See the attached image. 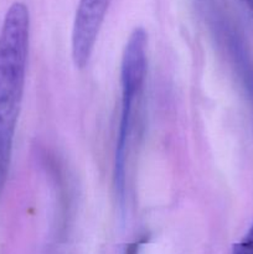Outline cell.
Masks as SVG:
<instances>
[{
  "instance_id": "1",
  "label": "cell",
  "mask_w": 253,
  "mask_h": 254,
  "mask_svg": "<svg viewBox=\"0 0 253 254\" xmlns=\"http://www.w3.org/2000/svg\"><path fill=\"white\" fill-rule=\"evenodd\" d=\"M30 44V12L24 2L7 9L0 29V195L11 164L21 109Z\"/></svg>"
},
{
  "instance_id": "2",
  "label": "cell",
  "mask_w": 253,
  "mask_h": 254,
  "mask_svg": "<svg viewBox=\"0 0 253 254\" xmlns=\"http://www.w3.org/2000/svg\"><path fill=\"white\" fill-rule=\"evenodd\" d=\"M146 44L145 30L136 27L129 36L122 57V113L114 154V185L121 201L126 198V164L145 82Z\"/></svg>"
},
{
  "instance_id": "3",
  "label": "cell",
  "mask_w": 253,
  "mask_h": 254,
  "mask_svg": "<svg viewBox=\"0 0 253 254\" xmlns=\"http://www.w3.org/2000/svg\"><path fill=\"white\" fill-rule=\"evenodd\" d=\"M112 0H79L73 20L71 49L77 68L88 64Z\"/></svg>"
},
{
  "instance_id": "4",
  "label": "cell",
  "mask_w": 253,
  "mask_h": 254,
  "mask_svg": "<svg viewBox=\"0 0 253 254\" xmlns=\"http://www.w3.org/2000/svg\"><path fill=\"white\" fill-rule=\"evenodd\" d=\"M232 254H253V225L248 230L247 235L236 243Z\"/></svg>"
},
{
  "instance_id": "5",
  "label": "cell",
  "mask_w": 253,
  "mask_h": 254,
  "mask_svg": "<svg viewBox=\"0 0 253 254\" xmlns=\"http://www.w3.org/2000/svg\"><path fill=\"white\" fill-rule=\"evenodd\" d=\"M243 4L246 5V7L248 9V11H250L251 16H252L253 19V0H242Z\"/></svg>"
}]
</instances>
